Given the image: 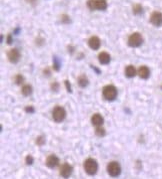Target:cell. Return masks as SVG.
Wrapping results in <instances>:
<instances>
[{
  "label": "cell",
  "instance_id": "cell-16",
  "mask_svg": "<svg viewBox=\"0 0 162 179\" xmlns=\"http://www.w3.org/2000/svg\"><path fill=\"white\" fill-rule=\"evenodd\" d=\"M32 93V87L29 86V85H26L22 88V94L24 96H29Z\"/></svg>",
  "mask_w": 162,
  "mask_h": 179
},
{
  "label": "cell",
  "instance_id": "cell-23",
  "mask_svg": "<svg viewBox=\"0 0 162 179\" xmlns=\"http://www.w3.org/2000/svg\"><path fill=\"white\" fill-rule=\"evenodd\" d=\"M45 142V140H44V138L43 137H39V138H37V144L38 145H43V143Z\"/></svg>",
  "mask_w": 162,
  "mask_h": 179
},
{
  "label": "cell",
  "instance_id": "cell-4",
  "mask_svg": "<svg viewBox=\"0 0 162 179\" xmlns=\"http://www.w3.org/2000/svg\"><path fill=\"white\" fill-rule=\"evenodd\" d=\"M143 43V37L139 32H134L128 38V44L131 47H138Z\"/></svg>",
  "mask_w": 162,
  "mask_h": 179
},
{
  "label": "cell",
  "instance_id": "cell-19",
  "mask_svg": "<svg viewBox=\"0 0 162 179\" xmlns=\"http://www.w3.org/2000/svg\"><path fill=\"white\" fill-rule=\"evenodd\" d=\"M105 130L103 129V128H99L98 127L97 129H96V135L97 136H99V137H103V136H105Z\"/></svg>",
  "mask_w": 162,
  "mask_h": 179
},
{
  "label": "cell",
  "instance_id": "cell-11",
  "mask_svg": "<svg viewBox=\"0 0 162 179\" xmlns=\"http://www.w3.org/2000/svg\"><path fill=\"white\" fill-rule=\"evenodd\" d=\"M58 164H59V159L55 155L48 156V158L46 159V165L49 168H55Z\"/></svg>",
  "mask_w": 162,
  "mask_h": 179
},
{
  "label": "cell",
  "instance_id": "cell-27",
  "mask_svg": "<svg viewBox=\"0 0 162 179\" xmlns=\"http://www.w3.org/2000/svg\"><path fill=\"white\" fill-rule=\"evenodd\" d=\"M7 43H8V44H11V43H12L11 35H8V37H7Z\"/></svg>",
  "mask_w": 162,
  "mask_h": 179
},
{
  "label": "cell",
  "instance_id": "cell-9",
  "mask_svg": "<svg viewBox=\"0 0 162 179\" xmlns=\"http://www.w3.org/2000/svg\"><path fill=\"white\" fill-rule=\"evenodd\" d=\"M7 57H8V59L10 62H13V64H16L20 58V52L17 48H12V50H10L8 54H7Z\"/></svg>",
  "mask_w": 162,
  "mask_h": 179
},
{
  "label": "cell",
  "instance_id": "cell-2",
  "mask_svg": "<svg viewBox=\"0 0 162 179\" xmlns=\"http://www.w3.org/2000/svg\"><path fill=\"white\" fill-rule=\"evenodd\" d=\"M84 169H85L86 173L89 175H94L98 170V164L96 160L92 159V158H88L84 162Z\"/></svg>",
  "mask_w": 162,
  "mask_h": 179
},
{
  "label": "cell",
  "instance_id": "cell-22",
  "mask_svg": "<svg viewBox=\"0 0 162 179\" xmlns=\"http://www.w3.org/2000/svg\"><path fill=\"white\" fill-rule=\"evenodd\" d=\"M16 83L18 84V85H20V84L23 83V76H21L20 75L16 76Z\"/></svg>",
  "mask_w": 162,
  "mask_h": 179
},
{
  "label": "cell",
  "instance_id": "cell-17",
  "mask_svg": "<svg viewBox=\"0 0 162 179\" xmlns=\"http://www.w3.org/2000/svg\"><path fill=\"white\" fill-rule=\"evenodd\" d=\"M132 10H133V13H134L135 15H139L142 13V6L140 4H135V5H133Z\"/></svg>",
  "mask_w": 162,
  "mask_h": 179
},
{
  "label": "cell",
  "instance_id": "cell-14",
  "mask_svg": "<svg viewBox=\"0 0 162 179\" xmlns=\"http://www.w3.org/2000/svg\"><path fill=\"white\" fill-rule=\"evenodd\" d=\"M98 59H99V62L102 65H107L110 62V55H109L107 52H101V54L98 55Z\"/></svg>",
  "mask_w": 162,
  "mask_h": 179
},
{
  "label": "cell",
  "instance_id": "cell-3",
  "mask_svg": "<svg viewBox=\"0 0 162 179\" xmlns=\"http://www.w3.org/2000/svg\"><path fill=\"white\" fill-rule=\"evenodd\" d=\"M117 96V90L114 86H106L103 88V97L107 101H113Z\"/></svg>",
  "mask_w": 162,
  "mask_h": 179
},
{
  "label": "cell",
  "instance_id": "cell-1",
  "mask_svg": "<svg viewBox=\"0 0 162 179\" xmlns=\"http://www.w3.org/2000/svg\"><path fill=\"white\" fill-rule=\"evenodd\" d=\"M87 6L90 10H105L107 8L106 0H88Z\"/></svg>",
  "mask_w": 162,
  "mask_h": 179
},
{
  "label": "cell",
  "instance_id": "cell-12",
  "mask_svg": "<svg viewBox=\"0 0 162 179\" xmlns=\"http://www.w3.org/2000/svg\"><path fill=\"white\" fill-rule=\"evenodd\" d=\"M138 75L141 79H147L150 75L149 69L145 65L141 66V68H139V69H138Z\"/></svg>",
  "mask_w": 162,
  "mask_h": 179
},
{
  "label": "cell",
  "instance_id": "cell-7",
  "mask_svg": "<svg viewBox=\"0 0 162 179\" xmlns=\"http://www.w3.org/2000/svg\"><path fill=\"white\" fill-rule=\"evenodd\" d=\"M150 22L154 26H161L162 25V13L158 11H154L150 16Z\"/></svg>",
  "mask_w": 162,
  "mask_h": 179
},
{
  "label": "cell",
  "instance_id": "cell-20",
  "mask_svg": "<svg viewBox=\"0 0 162 179\" xmlns=\"http://www.w3.org/2000/svg\"><path fill=\"white\" fill-rule=\"evenodd\" d=\"M70 21V19H69V17L67 15H62L61 16V22L62 23H68Z\"/></svg>",
  "mask_w": 162,
  "mask_h": 179
},
{
  "label": "cell",
  "instance_id": "cell-24",
  "mask_svg": "<svg viewBox=\"0 0 162 179\" xmlns=\"http://www.w3.org/2000/svg\"><path fill=\"white\" fill-rule=\"evenodd\" d=\"M54 61H55V62H54V68H55L56 71H58V69H59V64H58V62H57V59H56V58H54Z\"/></svg>",
  "mask_w": 162,
  "mask_h": 179
},
{
  "label": "cell",
  "instance_id": "cell-21",
  "mask_svg": "<svg viewBox=\"0 0 162 179\" xmlns=\"http://www.w3.org/2000/svg\"><path fill=\"white\" fill-rule=\"evenodd\" d=\"M32 163H33V157L30 156V155H28L26 157V164L27 165H31Z\"/></svg>",
  "mask_w": 162,
  "mask_h": 179
},
{
  "label": "cell",
  "instance_id": "cell-15",
  "mask_svg": "<svg viewBox=\"0 0 162 179\" xmlns=\"http://www.w3.org/2000/svg\"><path fill=\"white\" fill-rule=\"evenodd\" d=\"M125 73L128 78H133L136 75V69L133 65H128L125 69Z\"/></svg>",
  "mask_w": 162,
  "mask_h": 179
},
{
  "label": "cell",
  "instance_id": "cell-18",
  "mask_svg": "<svg viewBox=\"0 0 162 179\" xmlns=\"http://www.w3.org/2000/svg\"><path fill=\"white\" fill-rule=\"evenodd\" d=\"M78 83H79L80 87L84 88V87H86L88 85V80H87L86 76H80V78L78 79Z\"/></svg>",
  "mask_w": 162,
  "mask_h": 179
},
{
  "label": "cell",
  "instance_id": "cell-10",
  "mask_svg": "<svg viewBox=\"0 0 162 179\" xmlns=\"http://www.w3.org/2000/svg\"><path fill=\"white\" fill-rule=\"evenodd\" d=\"M88 44H89L90 48H92V50H97L98 48L100 47L101 41L99 39V37L92 36V37L89 38V40H88Z\"/></svg>",
  "mask_w": 162,
  "mask_h": 179
},
{
  "label": "cell",
  "instance_id": "cell-25",
  "mask_svg": "<svg viewBox=\"0 0 162 179\" xmlns=\"http://www.w3.org/2000/svg\"><path fill=\"white\" fill-rule=\"evenodd\" d=\"M25 110H26V112H29V113H33V112H34V108L33 107H27Z\"/></svg>",
  "mask_w": 162,
  "mask_h": 179
},
{
  "label": "cell",
  "instance_id": "cell-5",
  "mask_svg": "<svg viewBox=\"0 0 162 179\" xmlns=\"http://www.w3.org/2000/svg\"><path fill=\"white\" fill-rule=\"evenodd\" d=\"M107 172L112 177H117L121 173V167L116 161H112L107 165Z\"/></svg>",
  "mask_w": 162,
  "mask_h": 179
},
{
  "label": "cell",
  "instance_id": "cell-6",
  "mask_svg": "<svg viewBox=\"0 0 162 179\" xmlns=\"http://www.w3.org/2000/svg\"><path fill=\"white\" fill-rule=\"evenodd\" d=\"M52 117H53L55 122L60 123L65 119L66 112L62 107H55L53 110V113H52Z\"/></svg>",
  "mask_w": 162,
  "mask_h": 179
},
{
  "label": "cell",
  "instance_id": "cell-8",
  "mask_svg": "<svg viewBox=\"0 0 162 179\" xmlns=\"http://www.w3.org/2000/svg\"><path fill=\"white\" fill-rule=\"evenodd\" d=\"M73 172V167L67 163L63 164L60 168V175L63 178H68Z\"/></svg>",
  "mask_w": 162,
  "mask_h": 179
},
{
  "label": "cell",
  "instance_id": "cell-13",
  "mask_svg": "<svg viewBox=\"0 0 162 179\" xmlns=\"http://www.w3.org/2000/svg\"><path fill=\"white\" fill-rule=\"evenodd\" d=\"M91 122H92V124L94 126L99 127V126L103 124V118H102V116L99 114H95L92 116V118H91Z\"/></svg>",
  "mask_w": 162,
  "mask_h": 179
},
{
  "label": "cell",
  "instance_id": "cell-26",
  "mask_svg": "<svg viewBox=\"0 0 162 179\" xmlns=\"http://www.w3.org/2000/svg\"><path fill=\"white\" fill-rule=\"evenodd\" d=\"M65 85H66V88H67V91H68V92H71V88H70V85H69L68 80H65Z\"/></svg>",
  "mask_w": 162,
  "mask_h": 179
}]
</instances>
